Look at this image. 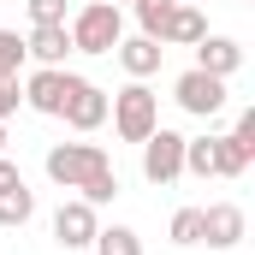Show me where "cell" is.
Returning <instances> with one entry per match:
<instances>
[{
  "mask_svg": "<svg viewBox=\"0 0 255 255\" xmlns=\"http://www.w3.org/2000/svg\"><path fill=\"white\" fill-rule=\"evenodd\" d=\"M172 6H178V0H136V24H142V36L160 42V24L172 18Z\"/></svg>",
  "mask_w": 255,
  "mask_h": 255,
  "instance_id": "ac0fdd59",
  "label": "cell"
},
{
  "mask_svg": "<svg viewBox=\"0 0 255 255\" xmlns=\"http://www.w3.org/2000/svg\"><path fill=\"white\" fill-rule=\"evenodd\" d=\"M18 101H24V83H18V77H0V125L18 113Z\"/></svg>",
  "mask_w": 255,
  "mask_h": 255,
  "instance_id": "44dd1931",
  "label": "cell"
},
{
  "mask_svg": "<svg viewBox=\"0 0 255 255\" xmlns=\"http://www.w3.org/2000/svg\"><path fill=\"white\" fill-rule=\"evenodd\" d=\"M202 36H208V18H202V6H190V0H178L172 18L160 24V48H196Z\"/></svg>",
  "mask_w": 255,
  "mask_h": 255,
  "instance_id": "8fae6325",
  "label": "cell"
},
{
  "mask_svg": "<svg viewBox=\"0 0 255 255\" xmlns=\"http://www.w3.org/2000/svg\"><path fill=\"white\" fill-rule=\"evenodd\" d=\"M0 154H6V125H0Z\"/></svg>",
  "mask_w": 255,
  "mask_h": 255,
  "instance_id": "603a6c76",
  "label": "cell"
},
{
  "mask_svg": "<svg viewBox=\"0 0 255 255\" xmlns=\"http://www.w3.org/2000/svg\"><path fill=\"white\" fill-rule=\"evenodd\" d=\"M113 54H119V65H125L136 83H148V77L160 71V60H166V48H160L154 36H130V42H119Z\"/></svg>",
  "mask_w": 255,
  "mask_h": 255,
  "instance_id": "5bb4252c",
  "label": "cell"
},
{
  "mask_svg": "<svg viewBox=\"0 0 255 255\" xmlns=\"http://www.w3.org/2000/svg\"><path fill=\"white\" fill-rule=\"evenodd\" d=\"M24 54L36 65H65L71 54V36H65V24H30V36H24Z\"/></svg>",
  "mask_w": 255,
  "mask_h": 255,
  "instance_id": "4fadbf2b",
  "label": "cell"
},
{
  "mask_svg": "<svg viewBox=\"0 0 255 255\" xmlns=\"http://www.w3.org/2000/svg\"><path fill=\"white\" fill-rule=\"evenodd\" d=\"M107 119H113V130H119V142H142L148 130L160 125V95L130 77L119 95H107Z\"/></svg>",
  "mask_w": 255,
  "mask_h": 255,
  "instance_id": "3957f363",
  "label": "cell"
},
{
  "mask_svg": "<svg viewBox=\"0 0 255 255\" xmlns=\"http://www.w3.org/2000/svg\"><path fill=\"white\" fill-rule=\"evenodd\" d=\"M142 178L148 184H178L184 178V130L154 125L142 136Z\"/></svg>",
  "mask_w": 255,
  "mask_h": 255,
  "instance_id": "277c9868",
  "label": "cell"
},
{
  "mask_svg": "<svg viewBox=\"0 0 255 255\" xmlns=\"http://www.w3.org/2000/svg\"><path fill=\"white\" fill-rule=\"evenodd\" d=\"M95 232H101V220H95V208H89L83 196L60 202V214H54V244H60V250H89Z\"/></svg>",
  "mask_w": 255,
  "mask_h": 255,
  "instance_id": "9c48e42d",
  "label": "cell"
},
{
  "mask_svg": "<svg viewBox=\"0 0 255 255\" xmlns=\"http://www.w3.org/2000/svg\"><path fill=\"white\" fill-rule=\"evenodd\" d=\"M89 250H95V255H142V238H136L130 226H101Z\"/></svg>",
  "mask_w": 255,
  "mask_h": 255,
  "instance_id": "2e32d148",
  "label": "cell"
},
{
  "mask_svg": "<svg viewBox=\"0 0 255 255\" xmlns=\"http://www.w3.org/2000/svg\"><path fill=\"white\" fill-rule=\"evenodd\" d=\"M190 6H208V0H190Z\"/></svg>",
  "mask_w": 255,
  "mask_h": 255,
  "instance_id": "cb8c5ba5",
  "label": "cell"
},
{
  "mask_svg": "<svg viewBox=\"0 0 255 255\" xmlns=\"http://www.w3.org/2000/svg\"><path fill=\"white\" fill-rule=\"evenodd\" d=\"M65 89H71V71H65V65H36V71L24 77V101H30L42 119H60Z\"/></svg>",
  "mask_w": 255,
  "mask_h": 255,
  "instance_id": "ba28073f",
  "label": "cell"
},
{
  "mask_svg": "<svg viewBox=\"0 0 255 255\" xmlns=\"http://www.w3.org/2000/svg\"><path fill=\"white\" fill-rule=\"evenodd\" d=\"M30 214H36V190L30 184H12V190H0V226H30Z\"/></svg>",
  "mask_w": 255,
  "mask_h": 255,
  "instance_id": "9a60e30c",
  "label": "cell"
},
{
  "mask_svg": "<svg viewBox=\"0 0 255 255\" xmlns=\"http://www.w3.org/2000/svg\"><path fill=\"white\" fill-rule=\"evenodd\" d=\"M12 184H24V172H18L12 154H0V190H12Z\"/></svg>",
  "mask_w": 255,
  "mask_h": 255,
  "instance_id": "7402d4cb",
  "label": "cell"
},
{
  "mask_svg": "<svg viewBox=\"0 0 255 255\" xmlns=\"http://www.w3.org/2000/svg\"><path fill=\"white\" fill-rule=\"evenodd\" d=\"M244 208L238 202H214V208H202V244L208 250H238L244 244Z\"/></svg>",
  "mask_w": 255,
  "mask_h": 255,
  "instance_id": "30bf717a",
  "label": "cell"
},
{
  "mask_svg": "<svg viewBox=\"0 0 255 255\" xmlns=\"http://www.w3.org/2000/svg\"><path fill=\"white\" fill-rule=\"evenodd\" d=\"M196 65L214 71V77H232V71L244 65V42H238V36H202V42H196Z\"/></svg>",
  "mask_w": 255,
  "mask_h": 255,
  "instance_id": "7c38bea8",
  "label": "cell"
},
{
  "mask_svg": "<svg viewBox=\"0 0 255 255\" xmlns=\"http://www.w3.org/2000/svg\"><path fill=\"white\" fill-rule=\"evenodd\" d=\"M60 119L71 130H101L107 125V89L101 83H89V77H71V89H65V107H60Z\"/></svg>",
  "mask_w": 255,
  "mask_h": 255,
  "instance_id": "8992f818",
  "label": "cell"
},
{
  "mask_svg": "<svg viewBox=\"0 0 255 255\" xmlns=\"http://www.w3.org/2000/svg\"><path fill=\"white\" fill-rule=\"evenodd\" d=\"M172 101H178L184 113H196V119H214V113L226 107V77H214V71L190 65V71L172 83Z\"/></svg>",
  "mask_w": 255,
  "mask_h": 255,
  "instance_id": "5b68a950",
  "label": "cell"
},
{
  "mask_svg": "<svg viewBox=\"0 0 255 255\" xmlns=\"http://www.w3.org/2000/svg\"><path fill=\"white\" fill-rule=\"evenodd\" d=\"M71 6L65 0H30V24H65Z\"/></svg>",
  "mask_w": 255,
  "mask_h": 255,
  "instance_id": "ffe728a7",
  "label": "cell"
},
{
  "mask_svg": "<svg viewBox=\"0 0 255 255\" xmlns=\"http://www.w3.org/2000/svg\"><path fill=\"white\" fill-rule=\"evenodd\" d=\"M24 60H30V54H24V36H18V30H0V77H18Z\"/></svg>",
  "mask_w": 255,
  "mask_h": 255,
  "instance_id": "d6986e66",
  "label": "cell"
},
{
  "mask_svg": "<svg viewBox=\"0 0 255 255\" xmlns=\"http://www.w3.org/2000/svg\"><path fill=\"white\" fill-rule=\"evenodd\" d=\"M113 6H125V0H113Z\"/></svg>",
  "mask_w": 255,
  "mask_h": 255,
  "instance_id": "d4e9b609",
  "label": "cell"
},
{
  "mask_svg": "<svg viewBox=\"0 0 255 255\" xmlns=\"http://www.w3.org/2000/svg\"><path fill=\"white\" fill-rule=\"evenodd\" d=\"M250 160H255V107L238 113V130H232V136H214V166H220V178H244Z\"/></svg>",
  "mask_w": 255,
  "mask_h": 255,
  "instance_id": "52a82bcc",
  "label": "cell"
},
{
  "mask_svg": "<svg viewBox=\"0 0 255 255\" xmlns=\"http://www.w3.org/2000/svg\"><path fill=\"white\" fill-rule=\"evenodd\" d=\"M166 238H172L178 250L202 244V208H178V214H172V226H166Z\"/></svg>",
  "mask_w": 255,
  "mask_h": 255,
  "instance_id": "e0dca14e",
  "label": "cell"
},
{
  "mask_svg": "<svg viewBox=\"0 0 255 255\" xmlns=\"http://www.w3.org/2000/svg\"><path fill=\"white\" fill-rule=\"evenodd\" d=\"M65 36H71V54H113L125 42V12L113 0H89L83 12L65 18Z\"/></svg>",
  "mask_w": 255,
  "mask_h": 255,
  "instance_id": "7a4b0ae2",
  "label": "cell"
},
{
  "mask_svg": "<svg viewBox=\"0 0 255 255\" xmlns=\"http://www.w3.org/2000/svg\"><path fill=\"white\" fill-rule=\"evenodd\" d=\"M42 166H48V178L60 190H77L89 208H107L119 196V172H113V160H107L101 142H54Z\"/></svg>",
  "mask_w": 255,
  "mask_h": 255,
  "instance_id": "6da1fadb",
  "label": "cell"
}]
</instances>
